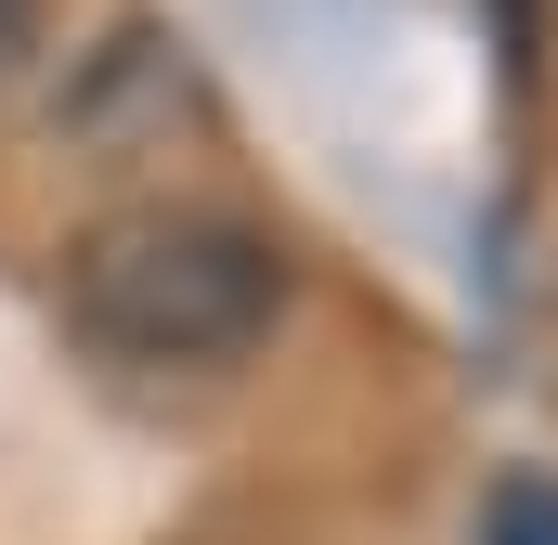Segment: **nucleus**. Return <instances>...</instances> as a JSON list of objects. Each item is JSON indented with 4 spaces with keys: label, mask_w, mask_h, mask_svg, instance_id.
<instances>
[{
    "label": "nucleus",
    "mask_w": 558,
    "mask_h": 545,
    "mask_svg": "<svg viewBox=\"0 0 558 545\" xmlns=\"http://www.w3.org/2000/svg\"><path fill=\"white\" fill-rule=\"evenodd\" d=\"M286 299V261L234 208H118L65 247V312L131 364H234Z\"/></svg>",
    "instance_id": "1"
},
{
    "label": "nucleus",
    "mask_w": 558,
    "mask_h": 545,
    "mask_svg": "<svg viewBox=\"0 0 558 545\" xmlns=\"http://www.w3.org/2000/svg\"><path fill=\"white\" fill-rule=\"evenodd\" d=\"M481 545H558V481H507L494 494V533Z\"/></svg>",
    "instance_id": "2"
},
{
    "label": "nucleus",
    "mask_w": 558,
    "mask_h": 545,
    "mask_svg": "<svg viewBox=\"0 0 558 545\" xmlns=\"http://www.w3.org/2000/svg\"><path fill=\"white\" fill-rule=\"evenodd\" d=\"M39 26H52V0H0V92L26 78V52H39Z\"/></svg>",
    "instance_id": "3"
}]
</instances>
